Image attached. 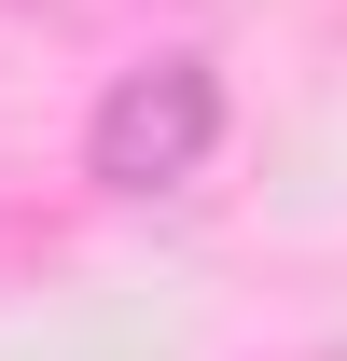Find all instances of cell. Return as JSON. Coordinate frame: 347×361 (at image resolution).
<instances>
[{
	"instance_id": "cell-1",
	"label": "cell",
	"mask_w": 347,
	"mask_h": 361,
	"mask_svg": "<svg viewBox=\"0 0 347 361\" xmlns=\"http://www.w3.org/2000/svg\"><path fill=\"white\" fill-rule=\"evenodd\" d=\"M209 153H222V70L209 56H139L84 111V180L111 209H153L181 180H209Z\"/></svg>"
},
{
	"instance_id": "cell-2",
	"label": "cell",
	"mask_w": 347,
	"mask_h": 361,
	"mask_svg": "<svg viewBox=\"0 0 347 361\" xmlns=\"http://www.w3.org/2000/svg\"><path fill=\"white\" fill-rule=\"evenodd\" d=\"M14 14H42V28H97V14H126V0H14Z\"/></svg>"
}]
</instances>
